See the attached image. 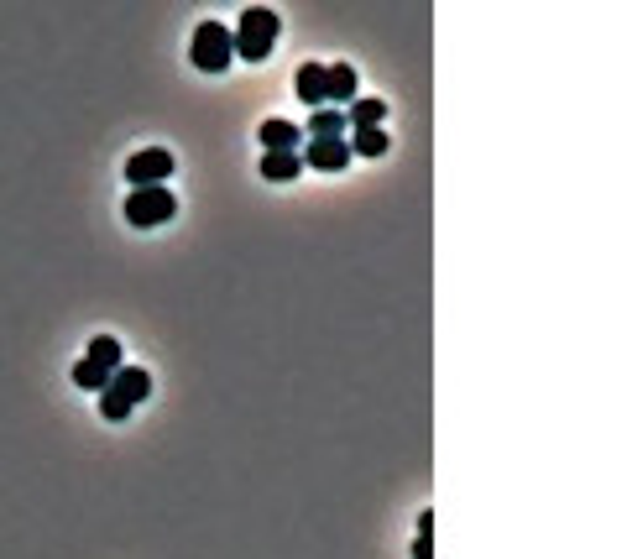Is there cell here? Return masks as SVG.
<instances>
[{
	"label": "cell",
	"instance_id": "cell-2",
	"mask_svg": "<svg viewBox=\"0 0 627 559\" xmlns=\"http://www.w3.org/2000/svg\"><path fill=\"white\" fill-rule=\"evenodd\" d=\"M189 58H194V68H204V74H220V68L236 58L225 21H215V16L199 21V27H194V42H189Z\"/></svg>",
	"mask_w": 627,
	"mask_h": 559
},
{
	"label": "cell",
	"instance_id": "cell-3",
	"mask_svg": "<svg viewBox=\"0 0 627 559\" xmlns=\"http://www.w3.org/2000/svg\"><path fill=\"white\" fill-rule=\"evenodd\" d=\"M173 215H178V199H173L168 183H157V189H131V194H126V220L142 225V230L168 225Z\"/></svg>",
	"mask_w": 627,
	"mask_h": 559
},
{
	"label": "cell",
	"instance_id": "cell-5",
	"mask_svg": "<svg viewBox=\"0 0 627 559\" xmlns=\"http://www.w3.org/2000/svg\"><path fill=\"white\" fill-rule=\"evenodd\" d=\"M298 157L319 173H340L345 162H351V147H345V136H309V142L298 147Z\"/></svg>",
	"mask_w": 627,
	"mask_h": 559
},
{
	"label": "cell",
	"instance_id": "cell-6",
	"mask_svg": "<svg viewBox=\"0 0 627 559\" xmlns=\"http://www.w3.org/2000/svg\"><path fill=\"white\" fill-rule=\"evenodd\" d=\"M105 392H110V398H115V403H126V408H136V403H142V398H147V392H152V377H147V371H142V366H121V371H115V377L105 382Z\"/></svg>",
	"mask_w": 627,
	"mask_h": 559
},
{
	"label": "cell",
	"instance_id": "cell-14",
	"mask_svg": "<svg viewBox=\"0 0 627 559\" xmlns=\"http://www.w3.org/2000/svg\"><path fill=\"white\" fill-rule=\"evenodd\" d=\"M110 377H115V371L95 366V361H89V356H84V361H74V382H79L84 392H105V382H110Z\"/></svg>",
	"mask_w": 627,
	"mask_h": 559
},
{
	"label": "cell",
	"instance_id": "cell-15",
	"mask_svg": "<svg viewBox=\"0 0 627 559\" xmlns=\"http://www.w3.org/2000/svg\"><path fill=\"white\" fill-rule=\"evenodd\" d=\"M413 559H434V544H429V533H418V544H413Z\"/></svg>",
	"mask_w": 627,
	"mask_h": 559
},
{
	"label": "cell",
	"instance_id": "cell-12",
	"mask_svg": "<svg viewBox=\"0 0 627 559\" xmlns=\"http://www.w3.org/2000/svg\"><path fill=\"white\" fill-rule=\"evenodd\" d=\"M345 147H351V157L361 152V157H382L387 152V131L377 126V131H351L345 136Z\"/></svg>",
	"mask_w": 627,
	"mask_h": 559
},
{
	"label": "cell",
	"instance_id": "cell-10",
	"mask_svg": "<svg viewBox=\"0 0 627 559\" xmlns=\"http://www.w3.org/2000/svg\"><path fill=\"white\" fill-rule=\"evenodd\" d=\"M293 89H298V95H304V100L319 110V105H324V63H304V68H298Z\"/></svg>",
	"mask_w": 627,
	"mask_h": 559
},
{
	"label": "cell",
	"instance_id": "cell-13",
	"mask_svg": "<svg viewBox=\"0 0 627 559\" xmlns=\"http://www.w3.org/2000/svg\"><path fill=\"white\" fill-rule=\"evenodd\" d=\"M89 361H95V366H105V371H121V340L95 335V340H89Z\"/></svg>",
	"mask_w": 627,
	"mask_h": 559
},
{
	"label": "cell",
	"instance_id": "cell-11",
	"mask_svg": "<svg viewBox=\"0 0 627 559\" xmlns=\"http://www.w3.org/2000/svg\"><path fill=\"white\" fill-rule=\"evenodd\" d=\"M351 126H345V110H335V105H319L314 115H309V136H345Z\"/></svg>",
	"mask_w": 627,
	"mask_h": 559
},
{
	"label": "cell",
	"instance_id": "cell-8",
	"mask_svg": "<svg viewBox=\"0 0 627 559\" xmlns=\"http://www.w3.org/2000/svg\"><path fill=\"white\" fill-rule=\"evenodd\" d=\"M304 173V157H298V147L293 152H262V178L267 183H288V178H298Z\"/></svg>",
	"mask_w": 627,
	"mask_h": 559
},
{
	"label": "cell",
	"instance_id": "cell-1",
	"mask_svg": "<svg viewBox=\"0 0 627 559\" xmlns=\"http://www.w3.org/2000/svg\"><path fill=\"white\" fill-rule=\"evenodd\" d=\"M277 11H267V6H246L241 11V21H236V32H230V48H236L241 58H251V63H262L267 53H272V42H277Z\"/></svg>",
	"mask_w": 627,
	"mask_h": 559
},
{
	"label": "cell",
	"instance_id": "cell-4",
	"mask_svg": "<svg viewBox=\"0 0 627 559\" xmlns=\"http://www.w3.org/2000/svg\"><path fill=\"white\" fill-rule=\"evenodd\" d=\"M173 173V152L168 147H142L136 157H126V183L131 189H157Z\"/></svg>",
	"mask_w": 627,
	"mask_h": 559
},
{
	"label": "cell",
	"instance_id": "cell-9",
	"mask_svg": "<svg viewBox=\"0 0 627 559\" xmlns=\"http://www.w3.org/2000/svg\"><path fill=\"white\" fill-rule=\"evenodd\" d=\"M298 147V126L293 121H262V152H293Z\"/></svg>",
	"mask_w": 627,
	"mask_h": 559
},
{
	"label": "cell",
	"instance_id": "cell-7",
	"mask_svg": "<svg viewBox=\"0 0 627 559\" xmlns=\"http://www.w3.org/2000/svg\"><path fill=\"white\" fill-rule=\"evenodd\" d=\"M324 100H335V110L356 100V68L351 63H324Z\"/></svg>",
	"mask_w": 627,
	"mask_h": 559
}]
</instances>
